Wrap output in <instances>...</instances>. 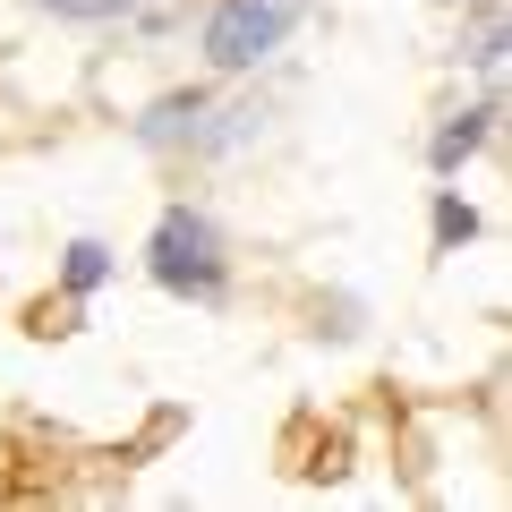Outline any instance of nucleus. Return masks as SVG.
Instances as JSON below:
<instances>
[{
  "label": "nucleus",
  "mask_w": 512,
  "mask_h": 512,
  "mask_svg": "<svg viewBox=\"0 0 512 512\" xmlns=\"http://www.w3.org/2000/svg\"><path fill=\"white\" fill-rule=\"evenodd\" d=\"M146 274L163 282V291H180V299H222L231 256H222L214 214H197V205H163V222H154V239H146Z\"/></svg>",
  "instance_id": "obj_1"
},
{
  "label": "nucleus",
  "mask_w": 512,
  "mask_h": 512,
  "mask_svg": "<svg viewBox=\"0 0 512 512\" xmlns=\"http://www.w3.org/2000/svg\"><path fill=\"white\" fill-rule=\"evenodd\" d=\"M299 18H308V0H214L197 43H205V60H214L222 77H239V69H256V60H274Z\"/></svg>",
  "instance_id": "obj_2"
},
{
  "label": "nucleus",
  "mask_w": 512,
  "mask_h": 512,
  "mask_svg": "<svg viewBox=\"0 0 512 512\" xmlns=\"http://www.w3.org/2000/svg\"><path fill=\"white\" fill-rule=\"evenodd\" d=\"M205 120H214V103H205L197 86H180V94H154V103L137 111V146H154V154H171V146H197V137H205Z\"/></svg>",
  "instance_id": "obj_3"
},
{
  "label": "nucleus",
  "mask_w": 512,
  "mask_h": 512,
  "mask_svg": "<svg viewBox=\"0 0 512 512\" xmlns=\"http://www.w3.org/2000/svg\"><path fill=\"white\" fill-rule=\"evenodd\" d=\"M495 120H504V103H495V94H487V103H470V111H453V120L436 128V146H427V163H436V171H461V163H470V154H478V146L495 137Z\"/></svg>",
  "instance_id": "obj_4"
},
{
  "label": "nucleus",
  "mask_w": 512,
  "mask_h": 512,
  "mask_svg": "<svg viewBox=\"0 0 512 512\" xmlns=\"http://www.w3.org/2000/svg\"><path fill=\"white\" fill-rule=\"evenodd\" d=\"M60 282H69V299L103 291V282H111V248H103V239H69V256H60Z\"/></svg>",
  "instance_id": "obj_5"
},
{
  "label": "nucleus",
  "mask_w": 512,
  "mask_h": 512,
  "mask_svg": "<svg viewBox=\"0 0 512 512\" xmlns=\"http://www.w3.org/2000/svg\"><path fill=\"white\" fill-rule=\"evenodd\" d=\"M470 239H478V205H461L453 188H444L436 197V248H470Z\"/></svg>",
  "instance_id": "obj_6"
},
{
  "label": "nucleus",
  "mask_w": 512,
  "mask_h": 512,
  "mask_svg": "<svg viewBox=\"0 0 512 512\" xmlns=\"http://www.w3.org/2000/svg\"><path fill=\"white\" fill-rule=\"evenodd\" d=\"M52 18H77V26H103V18H128L137 0H43Z\"/></svg>",
  "instance_id": "obj_7"
},
{
  "label": "nucleus",
  "mask_w": 512,
  "mask_h": 512,
  "mask_svg": "<svg viewBox=\"0 0 512 512\" xmlns=\"http://www.w3.org/2000/svg\"><path fill=\"white\" fill-rule=\"evenodd\" d=\"M470 69H478V77H495V69H504V18H487V26L470 35Z\"/></svg>",
  "instance_id": "obj_8"
}]
</instances>
